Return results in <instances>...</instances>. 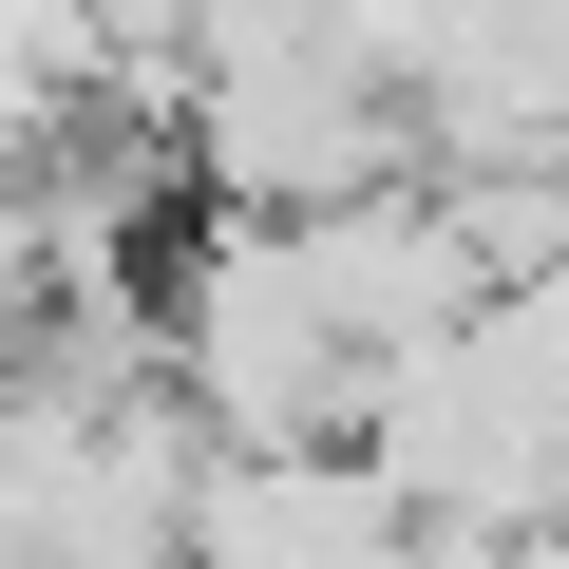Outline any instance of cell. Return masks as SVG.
Masks as SVG:
<instances>
[{
	"instance_id": "1",
	"label": "cell",
	"mask_w": 569,
	"mask_h": 569,
	"mask_svg": "<svg viewBox=\"0 0 569 569\" xmlns=\"http://www.w3.org/2000/svg\"><path fill=\"white\" fill-rule=\"evenodd\" d=\"M361 342L323 323V266L305 228L266 209H190L152 247V399L209 437V456H342L361 437Z\"/></svg>"
},
{
	"instance_id": "2",
	"label": "cell",
	"mask_w": 569,
	"mask_h": 569,
	"mask_svg": "<svg viewBox=\"0 0 569 569\" xmlns=\"http://www.w3.org/2000/svg\"><path fill=\"white\" fill-rule=\"evenodd\" d=\"M171 133H190V209H266V228L418 171V96L323 20V0H228L171 58Z\"/></svg>"
},
{
	"instance_id": "4",
	"label": "cell",
	"mask_w": 569,
	"mask_h": 569,
	"mask_svg": "<svg viewBox=\"0 0 569 569\" xmlns=\"http://www.w3.org/2000/svg\"><path fill=\"white\" fill-rule=\"evenodd\" d=\"M399 493L361 475V437L342 456H209L190 475V569H399Z\"/></svg>"
},
{
	"instance_id": "3",
	"label": "cell",
	"mask_w": 569,
	"mask_h": 569,
	"mask_svg": "<svg viewBox=\"0 0 569 569\" xmlns=\"http://www.w3.org/2000/svg\"><path fill=\"white\" fill-rule=\"evenodd\" d=\"M305 266H323V323H342L361 361H418V342H456V323L493 305V266H475V228H456V190H437V171L305 209Z\"/></svg>"
}]
</instances>
